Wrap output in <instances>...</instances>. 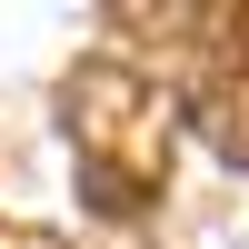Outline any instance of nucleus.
Here are the masks:
<instances>
[{
    "label": "nucleus",
    "mask_w": 249,
    "mask_h": 249,
    "mask_svg": "<svg viewBox=\"0 0 249 249\" xmlns=\"http://www.w3.org/2000/svg\"><path fill=\"white\" fill-rule=\"evenodd\" d=\"M60 130H70V150L90 160L100 199H150L160 179H170L179 110H170V90H160L140 60L90 50L70 80H60Z\"/></svg>",
    "instance_id": "obj_1"
},
{
    "label": "nucleus",
    "mask_w": 249,
    "mask_h": 249,
    "mask_svg": "<svg viewBox=\"0 0 249 249\" xmlns=\"http://www.w3.org/2000/svg\"><path fill=\"white\" fill-rule=\"evenodd\" d=\"M190 120L230 170H249V60H219V70L190 80Z\"/></svg>",
    "instance_id": "obj_2"
},
{
    "label": "nucleus",
    "mask_w": 249,
    "mask_h": 249,
    "mask_svg": "<svg viewBox=\"0 0 249 249\" xmlns=\"http://www.w3.org/2000/svg\"><path fill=\"white\" fill-rule=\"evenodd\" d=\"M0 249H50V239H0Z\"/></svg>",
    "instance_id": "obj_3"
}]
</instances>
